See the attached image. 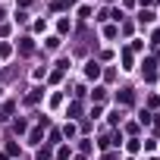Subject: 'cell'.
<instances>
[{"label": "cell", "instance_id": "6da1fadb", "mask_svg": "<svg viewBox=\"0 0 160 160\" xmlns=\"http://www.w3.org/2000/svg\"><path fill=\"white\" fill-rule=\"evenodd\" d=\"M85 72H88V78H98V75H101V66H98V63H88Z\"/></svg>", "mask_w": 160, "mask_h": 160}, {"label": "cell", "instance_id": "7a4b0ae2", "mask_svg": "<svg viewBox=\"0 0 160 160\" xmlns=\"http://www.w3.org/2000/svg\"><path fill=\"white\" fill-rule=\"evenodd\" d=\"M19 47H22V53H32V38H22V44H19Z\"/></svg>", "mask_w": 160, "mask_h": 160}]
</instances>
